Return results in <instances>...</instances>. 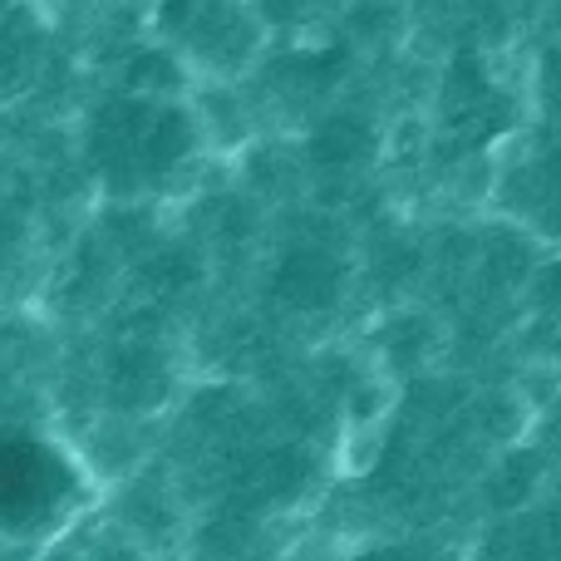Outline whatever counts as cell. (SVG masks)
Listing matches in <instances>:
<instances>
[{
	"label": "cell",
	"mask_w": 561,
	"mask_h": 561,
	"mask_svg": "<svg viewBox=\"0 0 561 561\" xmlns=\"http://www.w3.org/2000/svg\"><path fill=\"white\" fill-rule=\"evenodd\" d=\"M203 128L193 108L173 94H134L104 99L84 118V163L108 197H148L163 193L197 158Z\"/></svg>",
	"instance_id": "6da1fadb"
},
{
	"label": "cell",
	"mask_w": 561,
	"mask_h": 561,
	"mask_svg": "<svg viewBox=\"0 0 561 561\" xmlns=\"http://www.w3.org/2000/svg\"><path fill=\"white\" fill-rule=\"evenodd\" d=\"M84 507L79 463L35 428H0V537H49Z\"/></svg>",
	"instance_id": "7a4b0ae2"
},
{
	"label": "cell",
	"mask_w": 561,
	"mask_h": 561,
	"mask_svg": "<svg viewBox=\"0 0 561 561\" xmlns=\"http://www.w3.org/2000/svg\"><path fill=\"white\" fill-rule=\"evenodd\" d=\"M163 30L207 69H242L262 39V20L247 0H163Z\"/></svg>",
	"instance_id": "3957f363"
},
{
	"label": "cell",
	"mask_w": 561,
	"mask_h": 561,
	"mask_svg": "<svg viewBox=\"0 0 561 561\" xmlns=\"http://www.w3.org/2000/svg\"><path fill=\"white\" fill-rule=\"evenodd\" d=\"M513 128V108L473 65H458L444 89V134L463 148H483Z\"/></svg>",
	"instance_id": "277c9868"
},
{
	"label": "cell",
	"mask_w": 561,
	"mask_h": 561,
	"mask_svg": "<svg viewBox=\"0 0 561 561\" xmlns=\"http://www.w3.org/2000/svg\"><path fill=\"white\" fill-rule=\"evenodd\" d=\"M104 389L108 404L128 409V414H148L168 399L173 379H168V355L158 340H124L108 350L104 359Z\"/></svg>",
	"instance_id": "5b68a950"
},
{
	"label": "cell",
	"mask_w": 561,
	"mask_h": 561,
	"mask_svg": "<svg viewBox=\"0 0 561 561\" xmlns=\"http://www.w3.org/2000/svg\"><path fill=\"white\" fill-rule=\"evenodd\" d=\"M340 286H345V266H340V256L330 247H316V242L290 247L272 276V296L290 310H306V316L335 306Z\"/></svg>",
	"instance_id": "8992f818"
},
{
	"label": "cell",
	"mask_w": 561,
	"mask_h": 561,
	"mask_svg": "<svg viewBox=\"0 0 561 561\" xmlns=\"http://www.w3.org/2000/svg\"><path fill=\"white\" fill-rule=\"evenodd\" d=\"M45 20L35 15L30 0H15V5L0 15V104L5 99H20L45 69Z\"/></svg>",
	"instance_id": "52a82bcc"
},
{
	"label": "cell",
	"mask_w": 561,
	"mask_h": 561,
	"mask_svg": "<svg viewBox=\"0 0 561 561\" xmlns=\"http://www.w3.org/2000/svg\"><path fill=\"white\" fill-rule=\"evenodd\" d=\"M306 153H310V163L325 168V173H350V168L369 163V153H375V128L359 114H330L316 124Z\"/></svg>",
	"instance_id": "ba28073f"
},
{
	"label": "cell",
	"mask_w": 561,
	"mask_h": 561,
	"mask_svg": "<svg viewBox=\"0 0 561 561\" xmlns=\"http://www.w3.org/2000/svg\"><path fill=\"white\" fill-rule=\"evenodd\" d=\"M316 478V463H310L306 448H272L262 454V463L252 468V488L262 493V503H286V497H300V488Z\"/></svg>",
	"instance_id": "9c48e42d"
},
{
	"label": "cell",
	"mask_w": 561,
	"mask_h": 561,
	"mask_svg": "<svg viewBox=\"0 0 561 561\" xmlns=\"http://www.w3.org/2000/svg\"><path fill=\"white\" fill-rule=\"evenodd\" d=\"M124 89H134V94H178L183 89V65L168 49H138L124 69Z\"/></svg>",
	"instance_id": "30bf717a"
},
{
	"label": "cell",
	"mask_w": 561,
	"mask_h": 561,
	"mask_svg": "<svg viewBox=\"0 0 561 561\" xmlns=\"http://www.w3.org/2000/svg\"><path fill=\"white\" fill-rule=\"evenodd\" d=\"M247 5L272 30H306V25H316V20H325L340 0H247Z\"/></svg>",
	"instance_id": "8fae6325"
},
{
	"label": "cell",
	"mask_w": 561,
	"mask_h": 561,
	"mask_svg": "<svg viewBox=\"0 0 561 561\" xmlns=\"http://www.w3.org/2000/svg\"><path fill=\"white\" fill-rule=\"evenodd\" d=\"M537 483V458H507L503 468H497V478L488 483V497H497V503H523L527 493H533Z\"/></svg>",
	"instance_id": "7c38bea8"
},
{
	"label": "cell",
	"mask_w": 561,
	"mask_h": 561,
	"mask_svg": "<svg viewBox=\"0 0 561 561\" xmlns=\"http://www.w3.org/2000/svg\"><path fill=\"white\" fill-rule=\"evenodd\" d=\"M355 561H448V552L434 542H379L369 552H359Z\"/></svg>",
	"instance_id": "4fadbf2b"
},
{
	"label": "cell",
	"mask_w": 561,
	"mask_h": 561,
	"mask_svg": "<svg viewBox=\"0 0 561 561\" xmlns=\"http://www.w3.org/2000/svg\"><path fill=\"white\" fill-rule=\"evenodd\" d=\"M547 537H552V547L561 552V503L552 507V517H547Z\"/></svg>",
	"instance_id": "5bb4252c"
},
{
	"label": "cell",
	"mask_w": 561,
	"mask_h": 561,
	"mask_svg": "<svg viewBox=\"0 0 561 561\" xmlns=\"http://www.w3.org/2000/svg\"><path fill=\"white\" fill-rule=\"evenodd\" d=\"M10 5H15V0H0V15H5V10H10Z\"/></svg>",
	"instance_id": "9a60e30c"
}]
</instances>
